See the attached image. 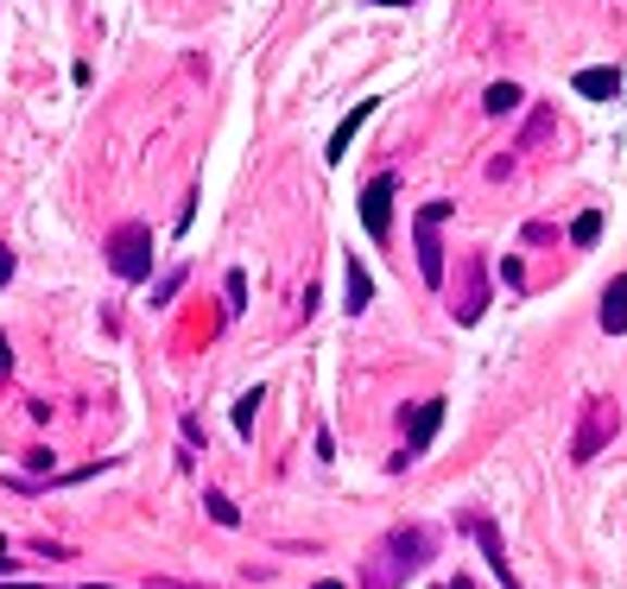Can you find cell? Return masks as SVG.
I'll return each instance as SVG.
<instances>
[{"label":"cell","instance_id":"obj_1","mask_svg":"<svg viewBox=\"0 0 627 589\" xmlns=\"http://www.w3.org/2000/svg\"><path fill=\"white\" fill-rule=\"evenodd\" d=\"M431 557H438V532H431V526H418V519L387 526L380 546L368 552V564H362V589H400L412 571H425Z\"/></svg>","mask_w":627,"mask_h":589},{"label":"cell","instance_id":"obj_2","mask_svg":"<svg viewBox=\"0 0 627 589\" xmlns=\"http://www.w3.org/2000/svg\"><path fill=\"white\" fill-rule=\"evenodd\" d=\"M456 216V203L450 197H431L418 216H412V248H418V279L438 292L443 279H450V254H443V241H438V228Z\"/></svg>","mask_w":627,"mask_h":589},{"label":"cell","instance_id":"obj_3","mask_svg":"<svg viewBox=\"0 0 627 589\" xmlns=\"http://www.w3.org/2000/svg\"><path fill=\"white\" fill-rule=\"evenodd\" d=\"M615 431H622V405L602 400V393H590V400L577 405V438H570V463H595L609 443H615Z\"/></svg>","mask_w":627,"mask_h":589},{"label":"cell","instance_id":"obj_4","mask_svg":"<svg viewBox=\"0 0 627 589\" xmlns=\"http://www.w3.org/2000/svg\"><path fill=\"white\" fill-rule=\"evenodd\" d=\"M102 254H109V273H114V279H127V286L152 279V260H159V254H152V228H147V222H121Z\"/></svg>","mask_w":627,"mask_h":589},{"label":"cell","instance_id":"obj_5","mask_svg":"<svg viewBox=\"0 0 627 589\" xmlns=\"http://www.w3.org/2000/svg\"><path fill=\"white\" fill-rule=\"evenodd\" d=\"M393 190H400L393 172H374L368 190H362V228H368V241H387V235H393Z\"/></svg>","mask_w":627,"mask_h":589},{"label":"cell","instance_id":"obj_6","mask_svg":"<svg viewBox=\"0 0 627 589\" xmlns=\"http://www.w3.org/2000/svg\"><path fill=\"white\" fill-rule=\"evenodd\" d=\"M463 532H469V539L481 546L488 571H494V577H501L507 589H519V584H514V564H507V539H501V526H494L488 514H463Z\"/></svg>","mask_w":627,"mask_h":589},{"label":"cell","instance_id":"obj_7","mask_svg":"<svg viewBox=\"0 0 627 589\" xmlns=\"http://www.w3.org/2000/svg\"><path fill=\"white\" fill-rule=\"evenodd\" d=\"M456 324H481V311H488V260L481 254H463V292H456Z\"/></svg>","mask_w":627,"mask_h":589},{"label":"cell","instance_id":"obj_8","mask_svg":"<svg viewBox=\"0 0 627 589\" xmlns=\"http://www.w3.org/2000/svg\"><path fill=\"white\" fill-rule=\"evenodd\" d=\"M443 412H450V400H438V393H431V400H418L406 412V450H412V456H418V450H431V438L443 431Z\"/></svg>","mask_w":627,"mask_h":589},{"label":"cell","instance_id":"obj_9","mask_svg":"<svg viewBox=\"0 0 627 589\" xmlns=\"http://www.w3.org/2000/svg\"><path fill=\"white\" fill-rule=\"evenodd\" d=\"M368 121H374V102H355V109L336 121V134H330V147H324V159H330V165H342V152L355 147V134H362Z\"/></svg>","mask_w":627,"mask_h":589},{"label":"cell","instance_id":"obj_10","mask_svg":"<svg viewBox=\"0 0 627 589\" xmlns=\"http://www.w3.org/2000/svg\"><path fill=\"white\" fill-rule=\"evenodd\" d=\"M595 317H602V330L609 336H627V273L602 286V311H595Z\"/></svg>","mask_w":627,"mask_h":589},{"label":"cell","instance_id":"obj_11","mask_svg":"<svg viewBox=\"0 0 627 589\" xmlns=\"http://www.w3.org/2000/svg\"><path fill=\"white\" fill-rule=\"evenodd\" d=\"M577 96H590V102H615V96H622V71H615V64L577 71Z\"/></svg>","mask_w":627,"mask_h":589},{"label":"cell","instance_id":"obj_12","mask_svg":"<svg viewBox=\"0 0 627 589\" xmlns=\"http://www.w3.org/2000/svg\"><path fill=\"white\" fill-rule=\"evenodd\" d=\"M342 286H349V304H342V311H349V317H362V311L374 304V273L355 254H349V279H342Z\"/></svg>","mask_w":627,"mask_h":589},{"label":"cell","instance_id":"obj_13","mask_svg":"<svg viewBox=\"0 0 627 589\" xmlns=\"http://www.w3.org/2000/svg\"><path fill=\"white\" fill-rule=\"evenodd\" d=\"M519 102H526V96H519V83H488V96H481V109L494 114V121H501V114H514Z\"/></svg>","mask_w":627,"mask_h":589},{"label":"cell","instance_id":"obj_14","mask_svg":"<svg viewBox=\"0 0 627 589\" xmlns=\"http://www.w3.org/2000/svg\"><path fill=\"white\" fill-rule=\"evenodd\" d=\"M552 134H557V114H552V109H532V121H526V134H519V152L546 147Z\"/></svg>","mask_w":627,"mask_h":589},{"label":"cell","instance_id":"obj_15","mask_svg":"<svg viewBox=\"0 0 627 589\" xmlns=\"http://www.w3.org/2000/svg\"><path fill=\"white\" fill-rule=\"evenodd\" d=\"M570 241H577V248H595V241H602V210H584V216L570 222Z\"/></svg>","mask_w":627,"mask_h":589},{"label":"cell","instance_id":"obj_16","mask_svg":"<svg viewBox=\"0 0 627 589\" xmlns=\"http://www.w3.org/2000/svg\"><path fill=\"white\" fill-rule=\"evenodd\" d=\"M203 507H210V519H216V526H241V507H235L222 488H210V494H203Z\"/></svg>","mask_w":627,"mask_h":589},{"label":"cell","instance_id":"obj_17","mask_svg":"<svg viewBox=\"0 0 627 589\" xmlns=\"http://www.w3.org/2000/svg\"><path fill=\"white\" fill-rule=\"evenodd\" d=\"M185 279H190V266H172V273H165V279L152 286V311H159V304H172V298L185 292Z\"/></svg>","mask_w":627,"mask_h":589},{"label":"cell","instance_id":"obj_18","mask_svg":"<svg viewBox=\"0 0 627 589\" xmlns=\"http://www.w3.org/2000/svg\"><path fill=\"white\" fill-rule=\"evenodd\" d=\"M254 412H260V387L235 400V431H241V438H254Z\"/></svg>","mask_w":627,"mask_h":589},{"label":"cell","instance_id":"obj_19","mask_svg":"<svg viewBox=\"0 0 627 589\" xmlns=\"http://www.w3.org/2000/svg\"><path fill=\"white\" fill-rule=\"evenodd\" d=\"M241 311H248V273L235 266V273H228V317H241Z\"/></svg>","mask_w":627,"mask_h":589},{"label":"cell","instance_id":"obj_20","mask_svg":"<svg viewBox=\"0 0 627 589\" xmlns=\"http://www.w3.org/2000/svg\"><path fill=\"white\" fill-rule=\"evenodd\" d=\"M26 469H33V476H58V463H51V450H26Z\"/></svg>","mask_w":627,"mask_h":589},{"label":"cell","instance_id":"obj_21","mask_svg":"<svg viewBox=\"0 0 627 589\" xmlns=\"http://www.w3.org/2000/svg\"><path fill=\"white\" fill-rule=\"evenodd\" d=\"M501 279H507V286H514V292H526V266H519L514 254H507V266H501Z\"/></svg>","mask_w":627,"mask_h":589},{"label":"cell","instance_id":"obj_22","mask_svg":"<svg viewBox=\"0 0 627 589\" xmlns=\"http://www.w3.org/2000/svg\"><path fill=\"white\" fill-rule=\"evenodd\" d=\"M7 374H13V342L0 336V380H7Z\"/></svg>","mask_w":627,"mask_h":589},{"label":"cell","instance_id":"obj_23","mask_svg":"<svg viewBox=\"0 0 627 589\" xmlns=\"http://www.w3.org/2000/svg\"><path fill=\"white\" fill-rule=\"evenodd\" d=\"M13 266H20V260H13V254H7V248H0V286L13 279Z\"/></svg>","mask_w":627,"mask_h":589},{"label":"cell","instance_id":"obj_24","mask_svg":"<svg viewBox=\"0 0 627 589\" xmlns=\"http://www.w3.org/2000/svg\"><path fill=\"white\" fill-rule=\"evenodd\" d=\"M7 571H13V557H7V539H0V577H7Z\"/></svg>","mask_w":627,"mask_h":589},{"label":"cell","instance_id":"obj_25","mask_svg":"<svg viewBox=\"0 0 627 589\" xmlns=\"http://www.w3.org/2000/svg\"><path fill=\"white\" fill-rule=\"evenodd\" d=\"M311 589H349V584H336V577H324V584H311Z\"/></svg>","mask_w":627,"mask_h":589},{"label":"cell","instance_id":"obj_26","mask_svg":"<svg viewBox=\"0 0 627 589\" xmlns=\"http://www.w3.org/2000/svg\"><path fill=\"white\" fill-rule=\"evenodd\" d=\"M0 589H45V584H7V577H0Z\"/></svg>","mask_w":627,"mask_h":589},{"label":"cell","instance_id":"obj_27","mask_svg":"<svg viewBox=\"0 0 627 589\" xmlns=\"http://www.w3.org/2000/svg\"><path fill=\"white\" fill-rule=\"evenodd\" d=\"M374 7H412V0H374Z\"/></svg>","mask_w":627,"mask_h":589},{"label":"cell","instance_id":"obj_28","mask_svg":"<svg viewBox=\"0 0 627 589\" xmlns=\"http://www.w3.org/2000/svg\"><path fill=\"white\" fill-rule=\"evenodd\" d=\"M450 589H476V584H469V577H456V584H450Z\"/></svg>","mask_w":627,"mask_h":589},{"label":"cell","instance_id":"obj_29","mask_svg":"<svg viewBox=\"0 0 627 589\" xmlns=\"http://www.w3.org/2000/svg\"><path fill=\"white\" fill-rule=\"evenodd\" d=\"M83 589H109V584H83Z\"/></svg>","mask_w":627,"mask_h":589}]
</instances>
